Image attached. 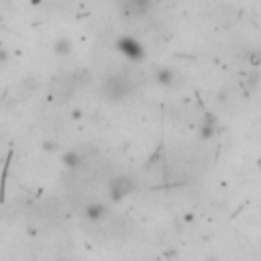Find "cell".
I'll return each instance as SVG.
<instances>
[{
  "mask_svg": "<svg viewBox=\"0 0 261 261\" xmlns=\"http://www.w3.org/2000/svg\"><path fill=\"white\" fill-rule=\"evenodd\" d=\"M117 49L121 51L123 56H127L129 60H133V62H137V60H141V58L145 56L143 47H141L135 39H131V37H123V39H119V41H117Z\"/></svg>",
  "mask_w": 261,
  "mask_h": 261,
  "instance_id": "obj_1",
  "label": "cell"
},
{
  "mask_svg": "<svg viewBox=\"0 0 261 261\" xmlns=\"http://www.w3.org/2000/svg\"><path fill=\"white\" fill-rule=\"evenodd\" d=\"M208 261H219V259H208Z\"/></svg>",
  "mask_w": 261,
  "mask_h": 261,
  "instance_id": "obj_6",
  "label": "cell"
},
{
  "mask_svg": "<svg viewBox=\"0 0 261 261\" xmlns=\"http://www.w3.org/2000/svg\"><path fill=\"white\" fill-rule=\"evenodd\" d=\"M104 215H107V206H104V204L94 202V204H90V206L86 208V217H88L90 221H100Z\"/></svg>",
  "mask_w": 261,
  "mask_h": 261,
  "instance_id": "obj_3",
  "label": "cell"
},
{
  "mask_svg": "<svg viewBox=\"0 0 261 261\" xmlns=\"http://www.w3.org/2000/svg\"><path fill=\"white\" fill-rule=\"evenodd\" d=\"M131 182L125 180V178H119V180H113V198H123L131 192Z\"/></svg>",
  "mask_w": 261,
  "mask_h": 261,
  "instance_id": "obj_2",
  "label": "cell"
},
{
  "mask_svg": "<svg viewBox=\"0 0 261 261\" xmlns=\"http://www.w3.org/2000/svg\"><path fill=\"white\" fill-rule=\"evenodd\" d=\"M56 51H58V54H70V41H68V39H62V41L56 45Z\"/></svg>",
  "mask_w": 261,
  "mask_h": 261,
  "instance_id": "obj_5",
  "label": "cell"
},
{
  "mask_svg": "<svg viewBox=\"0 0 261 261\" xmlns=\"http://www.w3.org/2000/svg\"><path fill=\"white\" fill-rule=\"evenodd\" d=\"M158 80H160V84L172 86V84H174V72H172V70H162V72L158 74Z\"/></svg>",
  "mask_w": 261,
  "mask_h": 261,
  "instance_id": "obj_4",
  "label": "cell"
}]
</instances>
